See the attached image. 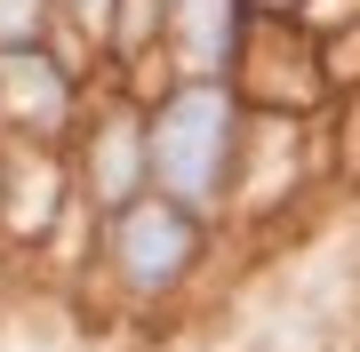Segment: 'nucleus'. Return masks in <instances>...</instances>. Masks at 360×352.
I'll return each mask as SVG.
<instances>
[{
  "label": "nucleus",
  "mask_w": 360,
  "mask_h": 352,
  "mask_svg": "<svg viewBox=\"0 0 360 352\" xmlns=\"http://www.w3.org/2000/svg\"><path fill=\"white\" fill-rule=\"evenodd\" d=\"M232 0H184V40H193V56L200 65H224L232 56Z\"/></svg>",
  "instance_id": "obj_3"
},
{
  "label": "nucleus",
  "mask_w": 360,
  "mask_h": 352,
  "mask_svg": "<svg viewBox=\"0 0 360 352\" xmlns=\"http://www.w3.org/2000/svg\"><path fill=\"white\" fill-rule=\"evenodd\" d=\"M120 256H129L136 280H168L184 256H193V224H184V209H168V200L129 209V216H120Z\"/></svg>",
  "instance_id": "obj_2"
},
{
  "label": "nucleus",
  "mask_w": 360,
  "mask_h": 352,
  "mask_svg": "<svg viewBox=\"0 0 360 352\" xmlns=\"http://www.w3.org/2000/svg\"><path fill=\"white\" fill-rule=\"evenodd\" d=\"M40 16V0H0V40H25Z\"/></svg>",
  "instance_id": "obj_4"
},
{
  "label": "nucleus",
  "mask_w": 360,
  "mask_h": 352,
  "mask_svg": "<svg viewBox=\"0 0 360 352\" xmlns=\"http://www.w3.org/2000/svg\"><path fill=\"white\" fill-rule=\"evenodd\" d=\"M224 129H232L224 89L168 96V112L153 120V176L176 200H208V193H217V169H224Z\"/></svg>",
  "instance_id": "obj_1"
},
{
  "label": "nucleus",
  "mask_w": 360,
  "mask_h": 352,
  "mask_svg": "<svg viewBox=\"0 0 360 352\" xmlns=\"http://www.w3.org/2000/svg\"><path fill=\"white\" fill-rule=\"evenodd\" d=\"M80 8H89V16H104V8H112V0H80Z\"/></svg>",
  "instance_id": "obj_5"
}]
</instances>
